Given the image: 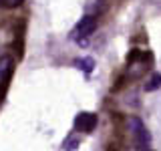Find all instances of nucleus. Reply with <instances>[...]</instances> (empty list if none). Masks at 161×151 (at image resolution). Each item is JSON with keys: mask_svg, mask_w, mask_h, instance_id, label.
<instances>
[{"mask_svg": "<svg viewBox=\"0 0 161 151\" xmlns=\"http://www.w3.org/2000/svg\"><path fill=\"white\" fill-rule=\"evenodd\" d=\"M12 73H14V59L10 54L0 57V93H2V87H6L8 81L12 79Z\"/></svg>", "mask_w": 161, "mask_h": 151, "instance_id": "4", "label": "nucleus"}, {"mask_svg": "<svg viewBox=\"0 0 161 151\" xmlns=\"http://www.w3.org/2000/svg\"><path fill=\"white\" fill-rule=\"evenodd\" d=\"M99 125V117L95 113H79L75 117V131L85 135H91Z\"/></svg>", "mask_w": 161, "mask_h": 151, "instance_id": "3", "label": "nucleus"}, {"mask_svg": "<svg viewBox=\"0 0 161 151\" xmlns=\"http://www.w3.org/2000/svg\"><path fill=\"white\" fill-rule=\"evenodd\" d=\"M22 2L24 0H0V6H4V8H18Z\"/></svg>", "mask_w": 161, "mask_h": 151, "instance_id": "12", "label": "nucleus"}, {"mask_svg": "<svg viewBox=\"0 0 161 151\" xmlns=\"http://www.w3.org/2000/svg\"><path fill=\"white\" fill-rule=\"evenodd\" d=\"M127 81H129V77L127 75H119L117 79H115V83H113V87H111V93H119L121 89L127 85Z\"/></svg>", "mask_w": 161, "mask_h": 151, "instance_id": "11", "label": "nucleus"}, {"mask_svg": "<svg viewBox=\"0 0 161 151\" xmlns=\"http://www.w3.org/2000/svg\"><path fill=\"white\" fill-rule=\"evenodd\" d=\"M75 64L83 70V73H93V69H95V59L93 57H83V59H79V60H75Z\"/></svg>", "mask_w": 161, "mask_h": 151, "instance_id": "8", "label": "nucleus"}, {"mask_svg": "<svg viewBox=\"0 0 161 151\" xmlns=\"http://www.w3.org/2000/svg\"><path fill=\"white\" fill-rule=\"evenodd\" d=\"M157 89H161V73H153L147 79V83H145V91H147V93H153V91H157Z\"/></svg>", "mask_w": 161, "mask_h": 151, "instance_id": "9", "label": "nucleus"}, {"mask_svg": "<svg viewBox=\"0 0 161 151\" xmlns=\"http://www.w3.org/2000/svg\"><path fill=\"white\" fill-rule=\"evenodd\" d=\"M153 64V53L151 50H139L131 48L127 53V77L129 79H141Z\"/></svg>", "mask_w": 161, "mask_h": 151, "instance_id": "1", "label": "nucleus"}, {"mask_svg": "<svg viewBox=\"0 0 161 151\" xmlns=\"http://www.w3.org/2000/svg\"><path fill=\"white\" fill-rule=\"evenodd\" d=\"M105 151H119V145H117V143H109Z\"/></svg>", "mask_w": 161, "mask_h": 151, "instance_id": "13", "label": "nucleus"}, {"mask_svg": "<svg viewBox=\"0 0 161 151\" xmlns=\"http://www.w3.org/2000/svg\"><path fill=\"white\" fill-rule=\"evenodd\" d=\"M127 123H129V131H131V137H133V143H135V151H151V147H149L151 133L145 127V123L141 121V117L131 115Z\"/></svg>", "mask_w": 161, "mask_h": 151, "instance_id": "2", "label": "nucleus"}, {"mask_svg": "<svg viewBox=\"0 0 161 151\" xmlns=\"http://www.w3.org/2000/svg\"><path fill=\"white\" fill-rule=\"evenodd\" d=\"M85 10H87V14L99 16V14H103L105 10H107V0H87Z\"/></svg>", "mask_w": 161, "mask_h": 151, "instance_id": "7", "label": "nucleus"}, {"mask_svg": "<svg viewBox=\"0 0 161 151\" xmlns=\"http://www.w3.org/2000/svg\"><path fill=\"white\" fill-rule=\"evenodd\" d=\"M99 26V22H97V16H93V14H85L83 18L79 20V24H77V28H75V32L79 34V36H91V34L97 30Z\"/></svg>", "mask_w": 161, "mask_h": 151, "instance_id": "5", "label": "nucleus"}, {"mask_svg": "<svg viewBox=\"0 0 161 151\" xmlns=\"http://www.w3.org/2000/svg\"><path fill=\"white\" fill-rule=\"evenodd\" d=\"M79 145H80V139L77 137V135H69V137L64 139L63 147H64V151H77Z\"/></svg>", "mask_w": 161, "mask_h": 151, "instance_id": "10", "label": "nucleus"}, {"mask_svg": "<svg viewBox=\"0 0 161 151\" xmlns=\"http://www.w3.org/2000/svg\"><path fill=\"white\" fill-rule=\"evenodd\" d=\"M24 26H26V22L24 20H20V30L16 26V30H14V42H12V47L14 50H16V54H18V60L22 59V50H24Z\"/></svg>", "mask_w": 161, "mask_h": 151, "instance_id": "6", "label": "nucleus"}]
</instances>
